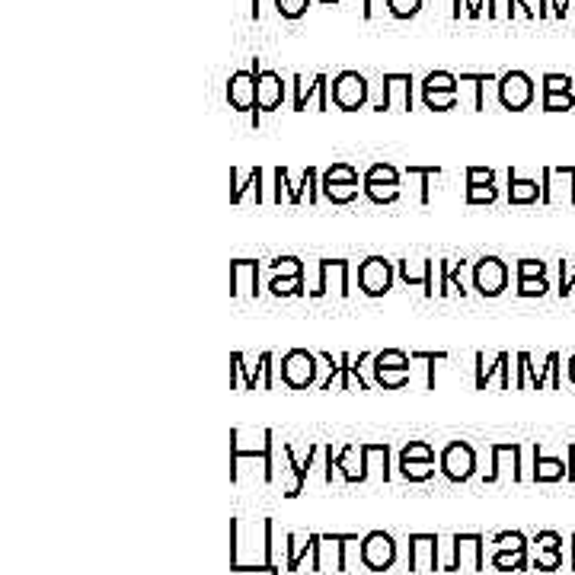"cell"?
I'll list each match as a JSON object with an SVG mask.
<instances>
[{
    "instance_id": "d6986e66",
    "label": "cell",
    "mask_w": 575,
    "mask_h": 575,
    "mask_svg": "<svg viewBox=\"0 0 575 575\" xmlns=\"http://www.w3.org/2000/svg\"><path fill=\"white\" fill-rule=\"evenodd\" d=\"M330 454V460H326V483H333V473L342 470V476L349 483H361V480H368V473H365V454H361V445H349L339 457H333V448L326 451Z\"/></svg>"
},
{
    "instance_id": "5b68a950",
    "label": "cell",
    "mask_w": 575,
    "mask_h": 575,
    "mask_svg": "<svg viewBox=\"0 0 575 575\" xmlns=\"http://www.w3.org/2000/svg\"><path fill=\"white\" fill-rule=\"evenodd\" d=\"M393 275H397V266L384 256H368L358 262V291L365 298H384V294L393 288Z\"/></svg>"
},
{
    "instance_id": "e0dca14e",
    "label": "cell",
    "mask_w": 575,
    "mask_h": 575,
    "mask_svg": "<svg viewBox=\"0 0 575 575\" xmlns=\"http://www.w3.org/2000/svg\"><path fill=\"white\" fill-rule=\"evenodd\" d=\"M227 106L234 112H256V71H234L227 77Z\"/></svg>"
},
{
    "instance_id": "4316f807",
    "label": "cell",
    "mask_w": 575,
    "mask_h": 575,
    "mask_svg": "<svg viewBox=\"0 0 575 575\" xmlns=\"http://www.w3.org/2000/svg\"><path fill=\"white\" fill-rule=\"evenodd\" d=\"M361 189H365L368 202H374V205H393V202H400V183H393V179L361 176Z\"/></svg>"
},
{
    "instance_id": "9a60e30c",
    "label": "cell",
    "mask_w": 575,
    "mask_h": 575,
    "mask_svg": "<svg viewBox=\"0 0 575 575\" xmlns=\"http://www.w3.org/2000/svg\"><path fill=\"white\" fill-rule=\"evenodd\" d=\"M253 71H256V112L253 115H262V112H278L288 96V84L282 80L278 71H266L259 68L253 61Z\"/></svg>"
},
{
    "instance_id": "9f6ffc18",
    "label": "cell",
    "mask_w": 575,
    "mask_h": 575,
    "mask_svg": "<svg viewBox=\"0 0 575 575\" xmlns=\"http://www.w3.org/2000/svg\"><path fill=\"white\" fill-rule=\"evenodd\" d=\"M569 368H575V355H572V358H569Z\"/></svg>"
},
{
    "instance_id": "4dcf8cb0",
    "label": "cell",
    "mask_w": 575,
    "mask_h": 575,
    "mask_svg": "<svg viewBox=\"0 0 575 575\" xmlns=\"http://www.w3.org/2000/svg\"><path fill=\"white\" fill-rule=\"evenodd\" d=\"M489 563H492V569H499V572H524V569H531L528 553H502V550H496V553L489 556Z\"/></svg>"
},
{
    "instance_id": "cb8c5ba5",
    "label": "cell",
    "mask_w": 575,
    "mask_h": 575,
    "mask_svg": "<svg viewBox=\"0 0 575 575\" xmlns=\"http://www.w3.org/2000/svg\"><path fill=\"white\" fill-rule=\"evenodd\" d=\"M317 540L320 534H288V566L285 572H298L307 560L314 566V556H317Z\"/></svg>"
},
{
    "instance_id": "1f68e13d",
    "label": "cell",
    "mask_w": 575,
    "mask_h": 575,
    "mask_svg": "<svg viewBox=\"0 0 575 575\" xmlns=\"http://www.w3.org/2000/svg\"><path fill=\"white\" fill-rule=\"evenodd\" d=\"M400 473L409 483H425L435 476V460H400Z\"/></svg>"
},
{
    "instance_id": "9c48e42d",
    "label": "cell",
    "mask_w": 575,
    "mask_h": 575,
    "mask_svg": "<svg viewBox=\"0 0 575 575\" xmlns=\"http://www.w3.org/2000/svg\"><path fill=\"white\" fill-rule=\"evenodd\" d=\"M291 90H294V100L291 109L294 112H304L310 103H317V112H330V77L326 74H314L310 80H304L301 74L291 77Z\"/></svg>"
},
{
    "instance_id": "2e32d148",
    "label": "cell",
    "mask_w": 575,
    "mask_h": 575,
    "mask_svg": "<svg viewBox=\"0 0 575 575\" xmlns=\"http://www.w3.org/2000/svg\"><path fill=\"white\" fill-rule=\"evenodd\" d=\"M544 205H575V167H547L544 170Z\"/></svg>"
},
{
    "instance_id": "44dd1931",
    "label": "cell",
    "mask_w": 575,
    "mask_h": 575,
    "mask_svg": "<svg viewBox=\"0 0 575 575\" xmlns=\"http://www.w3.org/2000/svg\"><path fill=\"white\" fill-rule=\"evenodd\" d=\"M534 569L553 572L563 566V537L556 531H540L534 540V556H531Z\"/></svg>"
},
{
    "instance_id": "11a10c76",
    "label": "cell",
    "mask_w": 575,
    "mask_h": 575,
    "mask_svg": "<svg viewBox=\"0 0 575 575\" xmlns=\"http://www.w3.org/2000/svg\"><path fill=\"white\" fill-rule=\"evenodd\" d=\"M569 381L575 384V368H569Z\"/></svg>"
},
{
    "instance_id": "f6af8a7d",
    "label": "cell",
    "mask_w": 575,
    "mask_h": 575,
    "mask_svg": "<svg viewBox=\"0 0 575 575\" xmlns=\"http://www.w3.org/2000/svg\"><path fill=\"white\" fill-rule=\"evenodd\" d=\"M515 272H518V278H547V262H540V259H518Z\"/></svg>"
},
{
    "instance_id": "7402d4cb",
    "label": "cell",
    "mask_w": 575,
    "mask_h": 575,
    "mask_svg": "<svg viewBox=\"0 0 575 575\" xmlns=\"http://www.w3.org/2000/svg\"><path fill=\"white\" fill-rule=\"evenodd\" d=\"M345 563V534H320L317 540V556H314V572H342Z\"/></svg>"
},
{
    "instance_id": "7dc6e473",
    "label": "cell",
    "mask_w": 575,
    "mask_h": 575,
    "mask_svg": "<svg viewBox=\"0 0 575 575\" xmlns=\"http://www.w3.org/2000/svg\"><path fill=\"white\" fill-rule=\"evenodd\" d=\"M365 176H371V179H393V183H400V170L393 167V163H371V167L365 170Z\"/></svg>"
},
{
    "instance_id": "f35d334b",
    "label": "cell",
    "mask_w": 575,
    "mask_h": 575,
    "mask_svg": "<svg viewBox=\"0 0 575 575\" xmlns=\"http://www.w3.org/2000/svg\"><path fill=\"white\" fill-rule=\"evenodd\" d=\"M307 7H310V0H275V13L288 23L301 20V16L307 13Z\"/></svg>"
},
{
    "instance_id": "7bdbcfd3",
    "label": "cell",
    "mask_w": 575,
    "mask_h": 575,
    "mask_svg": "<svg viewBox=\"0 0 575 575\" xmlns=\"http://www.w3.org/2000/svg\"><path fill=\"white\" fill-rule=\"evenodd\" d=\"M575 106L572 90L566 93H544V112H569Z\"/></svg>"
},
{
    "instance_id": "d4e9b609",
    "label": "cell",
    "mask_w": 575,
    "mask_h": 575,
    "mask_svg": "<svg viewBox=\"0 0 575 575\" xmlns=\"http://www.w3.org/2000/svg\"><path fill=\"white\" fill-rule=\"evenodd\" d=\"M540 199H544V183L521 179L515 170H508V205H537Z\"/></svg>"
},
{
    "instance_id": "f1b7e54d",
    "label": "cell",
    "mask_w": 575,
    "mask_h": 575,
    "mask_svg": "<svg viewBox=\"0 0 575 575\" xmlns=\"http://www.w3.org/2000/svg\"><path fill=\"white\" fill-rule=\"evenodd\" d=\"M508 352H499L486 358V352H476V390H486V384L492 381V374L502 371V361H505Z\"/></svg>"
},
{
    "instance_id": "74e56055",
    "label": "cell",
    "mask_w": 575,
    "mask_h": 575,
    "mask_svg": "<svg viewBox=\"0 0 575 575\" xmlns=\"http://www.w3.org/2000/svg\"><path fill=\"white\" fill-rule=\"evenodd\" d=\"M298 189H301V199H307L310 205H317V202L323 199V192H320V173H317V167H307V170H304Z\"/></svg>"
},
{
    "instance_id": "f907efd6",
    "label": "cell",
    "mask_w": 575,
    "mask_h": 575,
    "mask_svg": "<svg viewBox=\"0 0 575 575\" xmlns=\"http://www.w3.org/2000/svg\"><path fill=\"white\" fill-rule=\"evenodd\" d=\"M515 7H521V13L531 16V20L544 16V0H515Z\"/></svg>"
},
{
    "instance_id": "277c9868",
    "label": "cell",
    "mask_w": 575,
    "mask_h": 575,
    "mask_svg": "<svg viewBox=\"0 0 575 575\" xmlns=\"http://www.w3.org/2000/svg\"><path fill=\"white\" fill-rule=\"evenodd\" d=\"M422 103L432 112H451L460 106V80L451 71H432L422 80Z\"/></svg>"
},
{
    "instance_id": "ba28073f",
    "label": "cell",
    "mask_w": 575,
    "mask_h": 575,
    "mask_svg": "<svg viewBox=\"0 0 575 575\" xmlns=\"http://www.w3.org/2000/svg\"><path fill=\"white\" fill-rule=\"evenodd\" d=\"M496 93H499L502 109L524 112V109H531V103H534V80L524 71H505L496 80Z\"/></svg>"
},
{
    "instance_id": "83f0119b",
    "label": "cell",
    "mask_w": 575,
    "mask_h": 575,
    "mask_svg": "<svg viewBox=\"0 0 575 575\" xmlns=\"http://www.w3.org/2000/svg\"><path fill=\"white\" fill-rule=\"evenodd\" d=\"M569 473V464H563L560 457H544L540 448H534V480L537 483H560Z\"/></svg>"
},
{
    "instance_id": "60d3db41",
    "label": "cell",
    "mask_w": 575,
    "mask_h": 575,
    "mask_svg": "<svg viewBox=\"0 0 575 575\" xmlns=\"http://www.w3.org/2000/svg\"><path fill=\"white\" fill-rule=\"evenodd\" d=\"M550 291L547 278H518V298H544Z\"/></svg>"
},
{
    "instance_id": "8992f818",
    "label": "cell",
    "mask_w": 575,
    "mask_h": 575,
    "mask_svg": "<svg viewBox=\"0 0 575 575\" xmlns=\"http://www.w3.org/2000/svg\"><path fill=\"white\" fill-rule=\"evenodd\" d=\"M349 259H317V282L310 288V298H326L330 291H336L339 298H349Z\"/></svg>"
},
{
    "instance_id": "f546056e",
    "label": "cell",
    "mask_w": 575,
    "mask_h": 575,
    "mask_svg": "<svg viewBox=\"0 0 575 575\" xmlns=\"http://www.w3.org/2000/svg\"><path fill=\"white\" fill-rule=\"evenodd\" d=\"M374 371H393V368H413V355H406L403 349H384L374 352Z\"/></svg>"
},
{
    "instance_id": "484cf974",
    "label": "cell",
    "mask_w": 575,
    "mask_h": 575,
    "mask_svg": "<svg viewBox=\"0 0 575 575\" xmlns=\"http://www.w3.org/2000/svg\"><path fill=\"white\" fill-rule=\"evenodd\" d=\"M246 192H253L256 205L266 202V195H262V170H259V167H253L250 173H246V179H240V170H237V167L230 170V202L243 205Z\"/></svg>"
},
{
    "instance_id": "ab89813d",
    "label": "cell",
    "mask_w": 575,
    "mask_h": 575,
    "mask_svg": "<svg viewBox=\"0 0 575 575\" xmlns=\"http://www.w3.org/2000/svg\"><path fill=\"white\" fill-rule=\"evenodd\" d=\"M387 10L393 20H413L422 10V0H387Z\"/></svg>"
},
{
    "instance_id": "681fc988",
    "label": "cell",
    "mask_w": 575,
    "mask_h": 575,
    "mask_svg": "<svg viewBox=\"0 0 575 575\" xmlns=\"http://www.w3.org/2000/svg\"><path fill=\"white\" fill-rule=\"evenodd\" d=\"M572 90V80L566 74H547L544 77V93H566Z\"/></svg>"
},
{
    "instance_id": "7c38bea8",
    "label": "cell",
    "mask_w": 575,
    "mask_h": 575,
    "mask_svg": "<svg viewBox=\"0 0 575 575\" xmlns=\"http://www.w3.org/2000/svg\"><path fill=\"white\" fill-rule=\"evenodd\" d=\"M397 563V540L387 531H371L361 537V566L371 572H387Z\"/></svg>"
},
{
    "instance_id": "7a4b0ae2",
    "label": "cell",
    "mask_w": 575,
    "mask_h": 575,
    "mask_svg": "<svg viewBox=\"0 0 575 575\" xmlns=\"http://www.w3.org/2000/svg\"><path fill=\"white\" fill-rule=\"evenodd\" d=\"M320 192L326 202L333 205H352L358 199L361 189V176L352 163H333V167H326L323 176H320Z\"/></svg>"
},
{
    "instance_id": "ee69618b",
    "label": "cell",
    "mask_w": 575,
    "mask_h": 575,
    "mask_svg": "<svg viewBox=\"0 0 575 575\" xmlns=\"http://www.w3.org/2000/svg\"><path fill=\"white\" fill-rule=\"evenodd\" d=\"M400 460H435V448L425 445V441H409L400 451Z\"/></svg>"
},
{
    "instance_id": "836d02e7",
    "label": "cell",
    "mask_w": 575,
    "mask_h": 575,
    "mask_svg": "<svg viewBox=\"0 0 575 575\" xmlns=\"http://www.w3.org/2000/svg\"><path fill=\"white\" fill-rule=\"evenodd\" d=\"M413 381V368H393V371H374V384L384 390H403Z\"/></svg>"
},
{
    "instance_id": "816d5d0a",
    "label": "cell",
    "mask_w": 575,
    "mask_h": 575,
    "mask_svg": "<svg viewBox=\"0 0 575 575\" xmlns=\"http://www.w3.org/2000/svg\"><path fill=\"white\" fill-rule=\"evenodd\" d=\"M550 387H553V390L563 387V384H560V355H556V352H550Z\"/></svg>"
},
{
    "instance_id": "603a6c76",
    "label": "cell",
    "mask_w": 575,
    "mask_h": 575,
    "mask_svg": "<svg viewBox=\"0 0 575 575\" xmlns=\"http://www.w3.org/2000/svg\"><path fill=\"white\" fill-rule=\"evenodd\" d=\"M460 106H470L473 112H486V84H496L492 74H460Z\"/></svg>"
},
{
    "instance_id": "bcb514c9",
    "label": "cell",
    "mask_w": 575,
    "mask_h": 575,
    "mask_svg": "<svg viewBox=\"0 0 575 575\" xmlns=\"http://www.w3.org/2000/svg\"><path fill=\"white\" fill-rule=\"evenodd\" d=\"M467 186H496V170H489V167H467Z\"/></svg>"
},
{
    "instance_id": "3957f363",
    "label": "cell",
    "mask_w": 575,
    "mask_h": 575,
    "mask_svg": "<svg viewBox=\"0 0 575 575\" xmlns=\"http://www.w3.org/2000/svg\"><path fill=\"white\" fill-rule=\"evenodd\" d=\"M368 96H371V84L365 74L358 71H342L330 80V103L339 112H358L368 106Z\"/></svg>"
},
{
    "instance_id": "d6a6232c",
    "label": "cell",
    "mask_w": 575,
    "mask_h": 575,
    "mask_svg": "<svg viewBox=\"0 0 575 575\" xmlns=\"http://www.w3.org/2000/svg\"><path fill=\"white\" fill-rule=\"evenodd\" d=\"M406 173L419 176V205H429L432 202V179L441 176V167H435V163L432 167H416L413 163V167H406Z\"/></svg>"
},
{
    "instance_id": "c3c4849f",
    "label": "cell",
    "mask_w": 575,
    "mask_h": 575,
    "mask_svg": "<svg viewBox=\"0 0 575 575\" xmlns=\"http://www.w3.org/2000/svg\"><path fill=\"white\" fill-rule=\"evenodd\" d=\"M262 390H272L275 387V355L272 352H262Z\"/></svg>"
},
{
    "instance_id": "30bf717a",
    "label": "cell",
    "mask_w": 575,
    "mask_h": 575,
    "mask_svg": "<svg viewBox=\"0 0 575 575\" xmlns=\"http://www.w3.org/2000/svg\"><path fill=\"white\" fill-rule=\"evenodd\" d=\"M473 288L480 298H499L508 288V266L499 256H483L473 262Z\"/></svg>"
},
{
    "instance_id": "b9f144b4",
    "label": "cell",
    "mask_w": 575,
    "mask_h": 575,
    "mask_svg": "<svg viewBox=\"0 0 575 575\" xmlns=\"http://www.w3.org/2000/svg\"><path fill=\"white\" fill-rule=\"evenodd\" d=\"M499 199V186H467V205H492Z\"/></svg>"
},
{
    "instance_id": "e575fe53",
    "label": "cell",
    "mask_w": 575,
    "mask_h": 575,
    "mask_svg": "<svg viewBox=\"0 0 575 575\" xmlns=\"http://www.w3.org/2000/svg\"><path fill=\"white\" fill-rule=\"evenodd\" d=\"M502 550V553H528V537L521 531H502L492 537V553Z\"/></svg>"
},
{
    "instance_id": "6da1fadb",
    "label": "cell",
    "mask_w": 575,
    "mask_h": 575,
    "mask_svg": "<svg viewBox=\"0 0 575 575\" xmlns=\"http://www.w3.org/2000/svg\"><path fill=\"white\" fill-rule=\"evenodd\" d=\"M272 448H275V435L272 429H259L246 438L243 429H230V480L240 483V460L243 457H253L262 464V480L269 486H275V457H272Z\"/></svg>"
},
{
    "instance_id": "db71d44e",
    "label": "cell",
    "mask_w": 575,
    "mask_h": 575,
    "mask_svg": "<svg viewBox=\"0 0 575 575\" xmlns=\"http://www.w3.org/2000/svg\"><path fill=\"white\" fill-rule=\"evenodd\" d=\"M454 20H460V16H467V4H464V0H454Z\"/></svg>"
},
{
    "instance_id": "f5cc1de1",
    "label": "cell",
    "mask_w": 575,
    "mask_h": 575,
    "mask_svg": "<svg viewBox=\"0 0 575 575\" xmlns=\"http://www.w3.org/2000/svg\"><path fill=\"white\" fill-rule=\"evenodd\" d=\"M361 16H365V20H374V0H361Z\"/></svg>"
},
{
    "instance_id": "ac0fdd59",
    "label": "cell",
    "mask_w": 575,
    "mask_h": 575,
    "mask_svg": "<svg viewBox=\"0 0 575 575\" xmlns=\"http://www.w3.org/2000/svg\"><path fill=\"white\" fill-rule=\"evenodd\" d=\"M441 537L438 534H409V572L441 569Z\"/></svg>"
},
{
    "instance_id": "ffe728a7",
    "label": "cell",
    "mask_w": 575,
    "mask_h": 575,
    "mask_svg": "<svg viewBox=\"0 0 575 575\" xmlns=\"http://www.w3.org/2000/svg\"><path fill=\"white\" fill-rule=\"evenodd\" d=\"M259 294V262L234 259L230 262V298H256Z\"/></svg>"
},
{
    "instance_id": "8d00e7d4",
    "label": "cell",
    "mask_w": 575,
    "mask_h": 575,
    "mask_svg": "<svg viewBox=\"0 0 575 575\" xmlns=\"http://www.w3.org/2000/svg\"><path fill=\"white\" fill-rule=\"evenodd\" d=\"M269 269L278 278H304V262L298 256H275L269 262Z\"/></svg>"
},
{
    "instance_id": "4fadbf2b",
    "label": "cell",
    "mask_w": 575,
    "mask_h": 575,
    "mask_svg": "<svg viewBox=\"0 0 575 575\" xmlns=\"http://www.w3.org/2000/svg\"><path fill=\"white\" fill-rule=\"evenodd\" d=\"M438 470L445 473L451 483H467L476 473V451L470 441H451L438 457Z\"/></svg>"
},
{
    "instance_id": "52a82bcc",
    "label": "cell",
    "mask_w": 575,
    "mask_h": 575,
    "mask_svg": "<svg viewBox=\"0 0 575 575\" xmlns=\"http://www.w3.org/2000/svg\"><path fill=\"white\" fill-rule=\"evenodd\" d=\"M317 358L314 352H307V349H291L285 358H282V365H278V374H282V384L288 390H307L310 384L317 381Z\"/></svg>"
},
{
    "instance_id": "d590c367",
    "label": "cell",
    "mask_w": 575,
    "mask_h": 575,
    "mask_svg": "<svg viewBox=\"0 0 575 575\" xmlns=\"http://www.w3.org/2000/svg\"><path fill=\"white\" fill-rule=\"evenodd\" d=\"M269 291L275 294V298H304L307 294L304 278H278V275H272Z\"/></svg>"
},
{
    "instance_id": "8fae6325",
    "label": "cell",
    "mask_w": 575,
    "mask_h": 575,
    "mask_svg": "<svg viewBox=\"0 0 575 575\" xmlns=\"http://www.w3.org/2000/svg\"><path fill=\"white\" fill-rule=\"evenodd\" d=\"M486 566V540L483 534H454L451 537V563L445 572L470 569L480 572Z\"/></svg>"
},
{
    "instance_id": "5bb4252c",
    "label": "cell",
    "mask_w": 575,
    "mask_h": 575,
    "mask_svg": "<svg viewBox=\"0 0 575 575\" xmlns=\"http://www.w3.org/2000/svg\"><path fill=\"white\" fill-rule=\"evenodd\" d=\"M413 74H384V90L374 112H413Z\"/></svg>"
}]
</instances>
